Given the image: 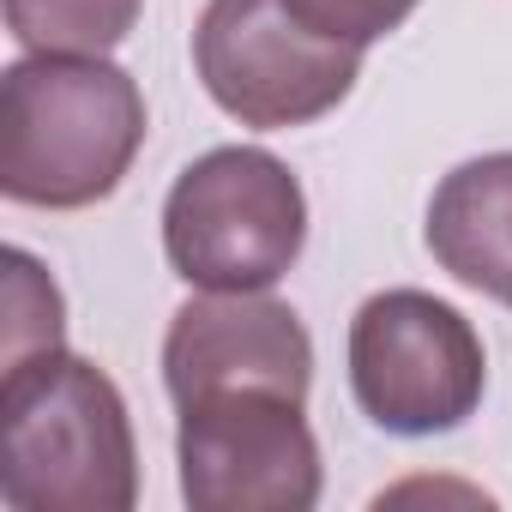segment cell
<instances>
[{
    "instance_id": "6da1fadb",
    "label": "cell",
    "mask_w": 512,
    "mask_h": 512,
    "mask_svg": "<svg viewBox=\"0 0 512 512\" xmlns=\"http://www.w3.org/2000/svg\"><path fill=\"white\" fill-rule=\"evenodd\" d=\"M151 133L145 91L109 55H25L0 73V193L37 211L109 199Z\"/></svg>"
},
{
    "instance_id": "7a4b0ae2",
    "label": "cell",
    "mask_w": 512,
    "mask_h": 512,
    "mask_svg": "<svg viewBox=\"0 0 512 512\" xmlns=\"http://www.w3.org/2000/svg\"><path fill=\"white\" fill-rule=\"evenodd\" d=\"M0 500L13 512H133L139 446L121 386L91 362L37 350L0 374Z\"/></svg>"
},
{
    "instance_id": "3957f363",
    "label": "cell",
    "mask_w": 512,
    "mask_h": 512,
    "mask_svg": "<svg viewBox=\"0 0 512 512\" xmlns=\"http://www.w3.org/2000/svg\"><path fill=\"white\" fill-rule=\"evenodd\" d=\"M308 247V193L260 145L193 157L163 199L169 272L193 290H272Z\"/></svg>"
},
{
    "instance_id": "277c9868",
    "label": "cell",
    "mask_w": 512,
    "mask_h": 512,
    "mask_svg": "<svg viewBox=\"0 0 512 512\" xmlns=\"http://www.w3.org/2000/svg\"><path fill=\"white\" fill-rule=\"evenodd\" d=\"M350 392L380 434L434 440L476 416L488 350L452 302L428 290H380L350 320Z\"/></svg>"
},
{
    "instance_id": "5b68a950",
    "label": "cell",
    "mask_w": 512,
    "mask_h": 512,
    "mask_svg": "<svg viewBox=\"0 0 512 512\" xmlns=\"http://www.w3.org/2000/svg\"><path fill=\"white\" fill-rule=\"evenodd\" d=\"M193 73L229 121L284 133L332 115L356 91L362 49L314 37L284 0H205Z\"/></svg>"
},
{
    "instance_id": "8992f818",
    "label": "cell",
    "mask_w": 512,
    "mask_h": 512,
    "mask_svg": "<svg viewBox=\"0 0 512 512\" xmlns=\"http://www.w3.org/2000/svg\"><path fill=\"white\" fill-rule=\"evenodd\" d=\"M181 500L193 512H308L326 464L308 428V398L241 386L175 404Z\"/></svg>"
},
{
    "instance_id": "52a82bcc",
    "label": "cell",
    "mask_w": 512,
    "mask_h": 512,
    "mask_svg": "<svg viewBox=\"0 0 512 512\" xmlns=\"http://www.w3.org/2000/svg\"><path fill=\"white\" fill-rule=\"evenodd\" d=\"M163 386L175 404L205 398V392H241V386L308 398L314 338L302 314L266 290H199L169 320Z\"/></svg>"
},
{
    "instance_id": "ba28073f",
    "label": "cell",
    "mask_w": 512,
    "mask_h": 512,
    "mask_svg": "<svg viewBox=\"0 0 512 512\" xmlns=\"http://www.w3.org/2000/svg\"><path fill=\"white\" fill-rule=\"evenodd\" d=\"M422 235L440 272L512 308V151H488L440 175Z\"/></svg>"
},
{
    "instance_id": "9c48e42d",
    "label": "cell",
    "mask_w": 512,
    "mask_h": 512,
    "mask_svg": "<svg viewBox=\"0 0 512 512\" xmlns=\"http://www.w3.org/2000/svg\"><path fill=\"white\" fill-rule=\"evenodd\" d=\"M139 13L145 0H7V31L25 55H109Z\"/></svg>"
},
{
    "instance_id": "30bf717a",
    "label": "cell",
    "mask_w": 512,
    "mask_h": 512,
    "mask_svg": "<svg viewBox=\"0 0 512 512\" xmlns=\"http://www.w3.org/2000/svg\"><path fill=\"white\" fill-rule=\"evenodd\" d=\"M7 266V326H0V368L7 362H25L37 350H61L67 338V308H61V290L55 278L43 272V260H31L25 247H7L0 253Z\"/></svg>"
},
{
    "instance_id": "8fae6325",
    "label": "cell",
    "mask_w": 512,
    "mask_h": 512,
    "mask_svg": "<svg viewBox=\"0 0 512 512\" xmlns=\"http://www.w3.org/2000/svg\"><path fill=\"white\" fill-rule=\"evenodd\" d=\"M284 7L326 43L344 49H374L380 37H392L422 0H284Z\"/></svg>"
}]
</instances>
